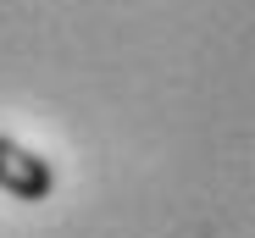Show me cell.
<instances>
[{
    "label": "cell",
    "mask_w": 255,
    "mask_h": 238,
    "mask_svg": "<svg viewBox=\"0 0 255 238\" xmlns=\"http://www.w3.org/2000/svg\"><path fill=\"white\" fill-rule=\"evenodd\" d=\"M0 188H6L11 200H22V205H39V200L56 194V166L45 155H33L28 144L0 133Z\"/></svg>",
    "instance_id": "1"
}]
</instances>
